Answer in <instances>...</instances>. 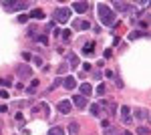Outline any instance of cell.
I'll return each instance as SVG.
<instances>
[{"mask_svg":"<svg viewBox=\"0 0 151 135\" xmlns=\"http://www.w3.org/2000/svg\"><path fill=\"white\" fill-rule=\"evenodd\" d=\"M22 58H24V61H30V58H32V55H28V53H22Z\"/></svg>","mask_w":151,"mask_h":135,"instance_id":"34","label":"cell"},{"mask_svg":"<svg viewBox=\"0 0 151 135\" xmlns=\"http://www.w3.org/2000/svg\"><path fill=\"white\" fill-rule=\"evenodd\" d=\"M139 26H141V28H147V26H149V22H147V20H141Z\"/></svg>","mask_w":151,"mask_h":135,"instance_id":"31","label":"cell"},{"mask_svg":"<svg viewBox=\"0 0 151 135\" xmlns=\"http://www.w3.org/2000/svg\"><path fill=\"white\" fill-rule=\"evenodd\" d=\"M16 75H18V79H32V69L28 67V65H18L16 67Z\"/></svg>","mask_w":151,"mask_h":135,"instance_id":"3","label":"cell"},{"mask_svg":"<svg viewBox=\"0 0 151 135\" xmlns=\"http://www.w3.org/2000/svg\"><path fill=\"white\" fill-rule=\"evenodd\" d=\"M91 113H93V115H99V113H101V107H99V103H97V105H91Z\"/></svg>","mask_w":151,"mask_h":135,"instance_id":"26","label":"cell"},{"mask_svg":"<svg viewBox=\"0 0 151 135\" xmlns=\"http://www.w3.org/2000/svg\"><path fill=\"white\" fill-rule=\"evenodd\" d=\"M113 6H115L121 14H129V12H131V4H129V2H119V0H115Z\"/></svg>","mask_w":151,"mask_h":135,"instance_id":"5","label":"cell"},{"mask_svg":"<svg viewBox=\"0 0 151 135\" xmlns=\"http://www.w3.org/2000/svg\"><path fill=\"white\" fill-rule=\"evenodd\" d=\"M70 109H73V105H70V101H67V99H63V101H58V111L65 113V115H69Z\"/></svg>","mask_w":151,"mask_h":135,"instance_id":"7","label":"cell"},{"mask_svg":"<svg viewBox=\"0 0 151 135\" xmlns=\"http://www.w3.org/2000/svg\"><path fill=\"white\" fill-rule=\"evenodd\" d=\"M26 20H28V16H26V14H20V16H18V22H26Z\"/></svg>","mask_w":151,"mask_h":135,"instance_id":"28","label":"cell"},{"mask_svg":"<svg viewBox=\"0 0 151 135\" xmlns=\"http://www.w3.org/2000/svg\"><path fill=\"white\" fill-rule=\"evenodd\" d=\"M69 63L73 65V67H79V63H81V61H79V56L75 55V53H70V55H69Z\"/></svg>","mask_w":151,"mask_h":135,"instance_id":"18","label":"cell"},{"mask_svg":"<svg viewBox=\"0 0 151 135\" xmlns=\"http://www.w3.org/2000/svg\"><path fill=\"white\" fill-rule=\"evenodd\" d=\"M30 18H45V12L40 10V8H35V10L30 12Z\"/></svg>","mask_w":151,"mask_h":135,"instance_id":"19","label":"cell"},{"mask_svg":"<svg viewBox=\"0 0 151 135\" xmlns=\"http://www.w3.org/2000/svg\"><path fill=\"white\" fill-rule=\"evenodd\" d=\"M115 83H117V87H119V89H121V87H123V81L119 79V77H115Z\"/></svg>","mask_w":151,"mask_h":135,"instance_id":"30","label":"cell"},{"mask_svg":"<svg viewBox=\"0 0 151 135\" xmlns=\"http://www.w3.org/2000/svg\"><path fill=\"white\" fill-rule=\"evenodd\" d=\"M93 51H95V43H87L83 46V55H93Z\"/></svg>","mask_w":151,"mask_h":135,"instance_id":"15","label":"cell"},{"mask_svg":"<svg viewBox=\"0 0 151 135\" xmlns=\"http://www.w3.org/2000/svg\"><path fill=\"white\" fill-rule=\"evenodd\" d=\"M47 135H65V129L63 127H50Z\"/></svg>","mask_w":151,"mask_h":135,"instance_id":"16","label":"cell"},{"mask_svg":"<svg viewBox=\"0 0 151 135\" xmlns=\"http://www.w3.org/2000/svg\"><path fill=\"white\" fill-rule=\"evenodd\" d=\"M105 93H107V85H105V83H101V85L97 87V95H105Z\"/></svg>","mask_w":151,"mask_h":135,"instance_id":"23","label":"cell"},{"mask_svg":"<svg viewBox=\"0 0 151 135\" xmlns=\"http://www.w3.org/2000/svg\"><path fill=\"white\" fill-rule=\"evenodd\" d=\"M79 89H81V95H83V97H85V99H87L89 95H93V87H91L89 83H83V85H81V87H79Z\"/></svg>","mask_w":151,"mask_h":135,"instance_id":"11","label":"cell"},{"mask_svg":"<svg viewBox=\"0 0 151 135\" xmlns=\"http://www.w3.org/2000/svg\"><path fill=\"white\" fill-rule=\"evenodd\" d=\"M83 71H91V63H85L83 65Z\"/></svg>","mask_w":151,"mask_h":135,"instance_id":"35","label":"cell"},{"mask_svg":"<svg viewBox=\"0 0 151 135\" xmlns=\"http://www.w3.org/2000/svg\"><path fill=\"white\" fill-rule=\"evenodd\" d=\"M123 135H133V133H129V131H127V133H123Z\"/></svg>","mask_w":151,"mask_h":135,"instance_id":"37","label":"cell"},{"mask_svg":"<svg viewBox=\"0 0 151 135\" xmlns=\"http://www.w3.org/2000/svg\"><path fill=\"white\" fill-rule=\"evenodd\" d=\"M121 119H123V123H125V125L133 123V119H131V115H129V107H127V105L121 107Z\"/></svg>","mask_w":151,"mask_h":135,"instance_id":"6","label":"cell"},{"mask_svg":"<svg viewBox=\"0 0 151 135\" xmlns=\"http://www.w3.org/2000/svg\"><path fill=\"white\" fill-rule=\"evenodd\" d=\"M75 30H89L91 28V22H87V20H75Z\"/></svg>","mask_w":151,"mask_h":135,"instance_id":"9","label":"cell"},{"mask_svg":"<svg viewBox=\"0 0 151 135\" xmlns=\"http://www.w3.org/2000/svg\"><path fill=\"white\" fill-rule=\"evenodd\" d=\"M105 75H107V79H111V77H115V73H113V71H105Z\"/></svg>","mask_w":151,"mask_h":135,"instance_id":"33","label":"cell"},{"mask_svg":"<svg viewBox=\"0 0 151 135\" xmlns=\"http://www.w3.org/2000/svg\"><path fill=\"white\" fill-rule=\"evenodd\" d=\"M8 111V107H6V105H0V113H6Z\"/></svg>","mask_w":151,"mask_h":135,"instance_id":"36","label":"cell"},{"mask_svg":"<svg viewBox=\"0 0 151 135\" xmlns=\"http://www.w3.org/2000/svg\"><path fill=\"white\" fill-rule=\"evenodd\" d=\"M70 105H77V107H81V109H83V107H87V99H85L83 95H75Z\"/></svg>","mask_w":151,"mask_h":135,"instance_id":"10","label":"cell"},{"mask_svg":"<svg viewBox=\"0 0 151 135\" xmlns=\"http://www.w3.org/2000/svg\"><path fill=\"white\" fill-rule=\"evenodd\" d=\"M4 6H6V10L8 12H18V10H24L28 4L26 2H10V0H6V2H2Z\"/></svg>","mask_w":151,"mask_h":135,"instance_id":"4","label":"cell"},{"mask_svg":"<svg viewBox=\"0 0 151 135\" xmlns=\"http://www.w3.org/2000/svg\"><path fill=\"white\" fill-rule=\"evenodd\" d=\"M73 8H75V12H87L89 10V8H91V4H89V2H75V4H73ZM73 8H70V10H73Z\"/></svg>","mask_w":151,"mask_h":135,"instance_id":"8","label":"cell"},{"mask_svg":"<svg viewBox=\"0 0 151 135\" xmlns=\"http://www.w3.org/2000/svg\"><path fill=\"white\" fill-rule=\"evenodd\" d=\"M135 117H137V119H147V111H145V109H137V111H135Z\"/></svg>","mask_w":151,"mask_h":135,"instance_id":"20","label":"cell"},{"mask_svg":"<svg viewBox=\"0 0 151 135\" xmlns=\"http://www.w3.org/2000/svg\"><path fill=\"white\" fill-rule=\"evenodd\" d=\"M35 65H38V67H42V58H40V56H35Z\"/></svg>","mask_w":151,"mask_h":135,"instance_id":"29","label":"cell"},{"mask_svg":"<svg viewBox=\"0 0 151 135\" xmlns=\"http://www.w3.org/2000/svg\"><path fill=\"white\" fill-rule=\"evenodd\" d=\"M63 85H65V89H75L77 87V81H75V77H67V79L63 81Z\"/></svg>","mask_w":151,"mask_h":135,"instance_id":"13","label":"cell"},{"mask_svg":"<svg viewBox=\"0 0 151 135\" xmlns=\"http://www.w3.org/2000/svg\"><path fill=\"white\" fill-rule=\"evenodd\" d=\"M99 18L105 26H115V12L107 4H99Z\"/></svg>","mask_w":151,"mask_h":135,"instance_id":"1","label":"cell"},{"mask_svg":"<svg viewBox=\"0 0 151 135\" xmlns=\"http://www.w3.org/2000/svg\"><path fill=\"white\" fill-rule=\"evenodd\" d=\"M141 36H145L143 30H133V32L129 34V40H137V38H141Z\"/></svg>","mask_w":151,"mask_h":135,"instance_id":"17","label":"cell"},{"mask_svg":"<svg viewBox=\"0 0 151 135\" xmlns=\"http://www.w3.org/2000/svg\"><path fill=\"white\" fill-rule=\"evenodd\" d=\"M26 105H28L26 101H18V103H16V107H20V109H22V107H26Z\"/></svg>","mask_w":151,"mask_h":135,"instance_id":"32","label":"cell"},{"mask_svg":"<svg viewBox=\"0 0 151 135\" xmlns=\"http://www.w3.org/2000/svg\"><path fill=\"white\" fill-rule=\"evenodd\" d=\"M60 36H63L67 43H69V40H70V30H60Z\"/></svg>","mask_w":151,"mask_h":135,"instance_id":"25","label":"cell"},{"mask_svg":"<svg viewBox=\"0 0 151 135\" xmlns=\"http://www.w3.org/2000/svg\"><path fill=\"white\" fill-rule=\"evenodd\" d=\"M32 111L38 115V113H42V115H48V107H47V103H40V105H36Z\"/></svg>","mask_w":151,"mask_h":135,"instance_id":"14","label":"cell"},{"mask_svg":"<svg viewBox=\"0 0 151 135\" xmlns=\"http://www.w3.org/2000/svg\"><path fill=\"white\" fill-rule=\"evenodd\" d=\"M35 40H36V43H42V45H48V38L45 36V34H38V36L35 38Z\"/></svg>","mask_w":151,"mask_h":135,"instance_id":"24","label":"cell"},{"mask_svg":"<svg viewBox=\"0 0 151 135\" xmlns=\"http://www.w3.org/2000/svg\"><path fill=\"white\" fill-rule=\"evenodd\" d=\"M69 133H73V135H77V133H79V125L75 123V121H73V123L69 125Z\"/></svg>","mask_w":151,"mask_h":135,"instance_id":"21","label":"cell"},{"mask_svg":"<svg viewBox=\"0 0 151 135\" xmlns=\"http://www.w3.org/2000/svg\"><path fill=\"white\" fill-rule=\"evenodd\" d=\"M6 97H8V91L0 89V99H6Z\"/></svg>","mask_w":151,"mask_h":135,"instance_id":"27","label":"cell"},{"mask_svg":"<svg viewBox=\"0 0 151 135\" xmlns=\"http://www.w3.org/2000/svg\"><path fill=\"white\" fill-rule=\"evenodd\" d=\"M70 14H73V10H70V8H67V6H58L57 10H55V22H58V24L69 22Z\"/></svg>","mask_w":151,"mask_h":135,"instance_id":"2","label":"cell"},{"mask_svg":"<svg viewBox=\"0 0 151 135\" xmlns=\"http://www.w3.org/2000/svg\"><path fill=\"white\" fill-rule=\"evenodd\" d=\"M137 135H149V127L147 125H141L139 129H137Z\"/></svg>","mask_w":151,"mask_h":135,"instance_id":"22","label":"cell"},{"mask_svg":"<svg viewBox=\"0 0 151 135\" xmlns=\"http://www.w3.org/2000/svg\"><path fill=\"white\" fill-rule=\"evenodd\" d=\"M103 135H121V129H119V127H113V125H109V127H105V129H103Z\"/></svg>","mask_w":151,"mask_h":135,"instance_id":"12","label":"cell"}]
</instances>
